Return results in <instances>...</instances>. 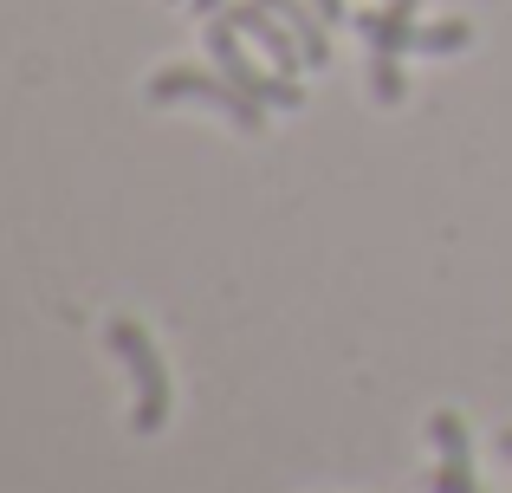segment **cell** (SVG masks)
Listing matches in <instances>:
<instances>
[{"label": "cell", "instance_id": "cell-1", "mask_svg": "<svg viewBox=\"0 0 512 493\" xmlns=\"http://www.w3.org/2000/svg\"><path fill=\"white\" fill-rule=\"evenodd\" d=\"M370 52H461L474 39V20H415V0H389V7L350 13Z\"/></svg>", "mask_w": 512, "mask_h": 493}, {"label": "cell", "instance_id": "cell-2", "mask_svg": "<svg viewBox=\"0 0 512 493\" xmlns=\"http://www.w3.org/2000/svg\"><path fill=\"white\" fill-rule=\"evenodd\" d=\"M150 104H214V111H227L247 137L266 130V104L247 98L221 65H214V72H195V65H169V72H156L150 78Z\"/></svg>", "mask_w": 512, "mask_h": 493}, {"label": "cell", "instance_id": "cell-3", "mask_svg": "<svg viewBox=\"0 0 512 493\" xmlns=\"http://www.w3.org/2000/svg\"><path fill=\"white\" fill-rule=\"evenodd\" d=\"M201 39H208V52H214V65H221L227 78H234L240 91H247V98H260L266 111H299L305 104V85L299 78H286V72H260V65L247 59V46H240V26L227 20V13H214L208 26H201Z\"/></svg>", "mask_w": 512, "mask_h": 493}, {"label": "cell", "instance_id": "cell-4", "mask_svg": "<svg viewBox=\"0 0 512 493\" xmlns=\"http://www.w3.org/2000/svg\"><path fill=\"white\" fill-rule=\"evenodd\" d=\"M111 351L130 364V383H137V435H156L169 422V370H163V357H156V344H150V331L137 325V318H111Z\"/></svg>", "mask_w": 512, "mask_h": 493}, {"label": "cell", "instance_id": "cell-5", "mask_svg": "<svg viewBox=\"0 0 512 493\" xmlns=\"http://www.w3.org/2000/svg\"><path fill=\"white\" fill-rule=\"evenodd\" d=\"M227 20H234L247 39H260V46H266V59H273V72H286V78L312 72V65H305V46H299V33H292V26L279 20V13L266 7V0H240V7H227Z\"/></svg>", "mask_w": 512, "mask_h": 493}, {"label": "cell", "instance_id": "cell-6", "mask_svg": "<svg viewBox=\"0 0 512 493\" xmlns=\"http://www.w3.org/2000/svg\"><path fill=\"white\" fill-rule=\"evenodd\" d=\"M428 435H435V448H441L435 493H480L474 487V435H467V422L454 416V409H441V416L428 422Z\"/></svg>", "mask_w": 512, "mask_h": 493}, {"label": "cell", "instance_id": "cell-7", "mask_svg": "<svg viewBox=\"0 0 512 493\" xmlns=\"http://www.w3.org/2000/svg\"><path fill=\"white\" fill-rule=\"evenodd\" d=\"M266 7H273L279 20L292 26V33H299L305 65H312V72H318V65H331V20L312 7V0H266Z\"/></svg>", "mask_w": 512, "mask_h": 493}, {"label": "cell", "instance_id": "cell-8", "mask_svg": "<svg viewBox=\"0 0 512 493\" xmlns=\"http://www.w3.org/2000/svg\"><path fill=\"white\" fill-rule=\"evenodd\" d=\"M370 91H376V104H402V65H396V52H370Z\"/></svg>", "mask_w": 512, "mask_h": 493}, {"label": "cell", "instance_id": "cell-9", "mask_svg": "<svg viewBox=\"0 0 512 493\" xmlns=\"http://www.w3.org/2000/svg\"><path fill=\"white\" fill-rule=\"evenodd\" d=\"M312 7H318V13H325V20H331V26H338V20H350V13H344V0H312Z\"/></svg>", "mask_w": 512, "mask_h": 493}, {"label": "cell", "instance_id": "cell-10", "mask_svg": "<svg viewBox=\"0 0 512 493\" xmlns=\"http://www.w3.org/2000/svg\"><path fill=\"white\" fill-rule=\"evenodd\" d=\"M188 7H195L201 20H214V13H221V0H188Z\"/></svg>", "mask_w": 512, "mask_h": 493}, {"label": "cell", "instance_id": "cell-11", "mask_svg": "<svg viewBox=\"0 0 512 493\" xmlns=\"http://www.w3.org/2000/svg\"><path fill=\"white\" fill-rule=\"evenodd\" d=\"M500 455H506V461H512V429H500Z\"/></svg>", "mask_w": 512, "mask_h": 493}]
</instances>
